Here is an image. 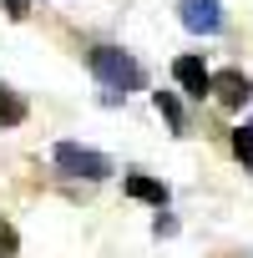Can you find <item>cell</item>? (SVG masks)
Here are the masks:
<instances>
[{"instance_id": "cell-6", "label": "cell", "mask_w": 253, "mask_h": 258, "mask_svg": "<svg viewBox=\"0 0 253 258\" xmlns=\"http://www.w3.org/2000/svg\"><path fill=\"white\" fill-rule=\"evenodd\" d=\"M126 198H137V203H152V208H167V182L132 172V177H126Z\"/></svg>"}, {"instance_id": "cell-1", "label": "cell", "mask_w": 253, "mask_h": 258, "mask_svg": "<svg viewBox=\"0 0 253 258\" xmlns=\"http://www.w3.org/2000/svg\"><path fill=\"white\" fill-rule=\"evenodd\" d=\"M91 71H96L101 86H111V96H126V91L142 86V66L126 51H116V46H96L91 51Z\"/></svg>"}, {"instance_id": "cell-10", "label": "cell", "mask_w": 253, "mask_h": 258, "mask_svg": "<svg viewBox=\"0 0 253 258\" xmlns=\"http://www.w3.org/2000/svg\"><path fill=\"white\" fill-rule=\"evenodd\" d=\"M11 253H21V238L11 223H0V258H11Z\"/></svg>"}, {"instance_id": "cell-4", "label": "cell", "mask_w": 253, "mask_h": 258, "mask_svg": "<svg viewBox=\"0 0 253 258\" xmlns=\"http://www.w3.org/2000/svg\"><path fill=\"white\" fill-rule=\"evenodd\" d=\"M172 76H177V86L187 96H208L213 91V71L203 66V56H177L172 61Z\"/></svg>"}, {"instance_id": "cell-12", "label": "cell", "mask_w": 253, "mask_h": 258, "mask_svg": "<svg viewBox=\"0 0 253 258\" xmlns=\"http://www.w3.org/2000/svg\"><path fill=\"white\" fill-rule=\"evenodd\" d=\"M248 126H253V121H248Z\"/></svg>"}, {"instance_id": "cell-2", "label": "cell", "mask_w": 253, "mask_h": 258, "mask_svg": "<svg viewBox=\"0 0 253 258\" xmlns=\"http://www.w3.org/2000/svg\"><path fill=\"white\" fill-rule=\"evenodd\" d=\"M56 162H61V172L86 177V182H101V177L111 172V157H101L96 147H81V142H61V147H56Z\"/></svg>"}, {"instance_id": "cell-8", "label": "cell", "mask_w": 253, "mask_h": 258, "mask_svg": "<svg viewBox=\"0 0 253 258\" xmlns=\"http://www.w3.org/2000/svg\"><path fill=\"white\" fill-rule=\"evenodd\" d=\"M157 111H162L172 126H182V101H177L172 91H157Z\"/></svg>"}, {"instance_id": "cell-5", "label": "cell", "mask_w": 253, "mask_h": 258, "mask_svg": "<svg viewBox=\"0 0 253 258\" xmlns=\"http://www.w3.org/2000/svg\"><path fill=\"white\" fill-rule=\"evenodd\" d=\"M248 91H253V81H248L243 71H218V76H213V96H218V106H228V111H238V106L248 101Z\"/></svg>"}, {"instance_id": "cell-7", "label": "cell", "mask_w": 253, "mask_h": 258, "mask_svg": "<svg viewBox=\"0 0 253 258\" xmlns=\"http://www.w3.org/2000/svg\"><path fill=\"white\" fill-rule=\"evenodd\" d=\"M16 121H26V101L0 86V126H16Z\"/></svg>"}, {"instance_id": "cell-3", "label": "cell", "mask_w": 253, "mask_h": 258, "mask_svg": "<svg viewBox=\"0 0 253 258\" xmlns=\"http://www.w3.org/2000/svg\"><path fill=\"white\" fill-rule=\"evenodd\" d=\"M182 26L193 36H218L223 31V6L218 0H182Z\"/></svg>"}, {"instance_id": "cell-11", "label": "cell", "mask_w": 253, "mask_h": 258, "mask_svg": "<svg viewBox=\"0 0 253 258\" xmlns=\"http://www.w3.org/2000/svg\"><path fill=\"white\" fill-rule=\"evenodd\" d=\"M6 6H11V16H16V21L26 16V0H6Z\"/></svg>"}, {"instance_id": "cell-9", "label": "cell", "mask_w": 253, "mask_h": 258, "mask_svg": "<svg viewBox=\"0 0 253 258\" xmlns=\"http://www.w3.org/2000/svg\"><path fill=\"white\" fill-rule=\"evenodd\" d=\"M233 152L243 157V167L253 162V126H238V132H233Z\"/></svg>"}]
</instances>
